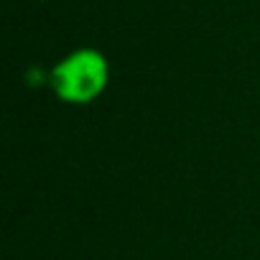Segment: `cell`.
<instances>
[{"instance_id": "obj_1", "label": "cell", "mask_w": 260, "mask_h": 260, "mask_svg": "<svg viewBox=\"0 0 260 260\" xmlns=\"http://www.w3.org/2000/svg\"><path fill=\"white\" fill-rule=\"evenodd\" d=\"M105 77H107L105 61L92 51H82V54L69 56L56 69V89L61 97L74 100V102L92 100L102 89Z\"/></svg>"}]
</instances>
